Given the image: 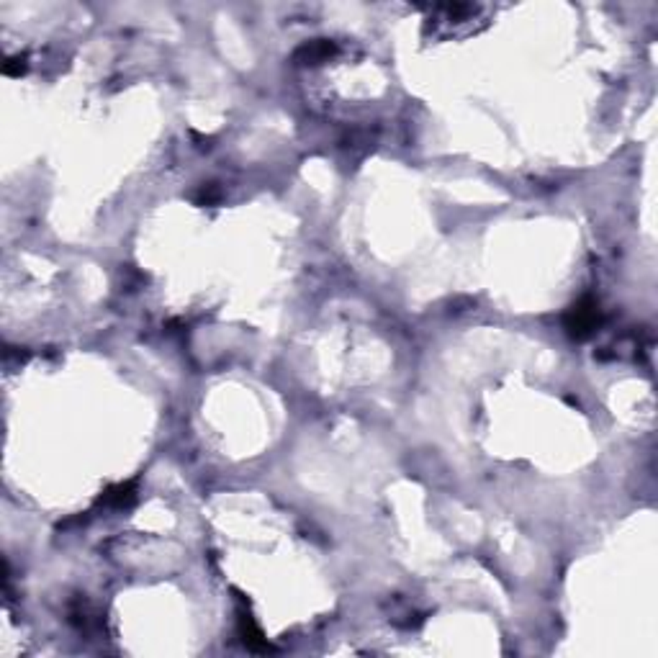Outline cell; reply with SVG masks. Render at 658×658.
I'll return each instance as SVG.
<instances>
[{"mask_svg": "<svg viewBox=\"0 0 658 658\" xmlns=\"http://www.w3.org/2000/svg\"><path fill=\"white\" fill-rule=\"evenodd\" d=\"M134 499V494H132V486L129 484H124V486H116V489H111L108 494L103 496V502L105 504H116V506H121V504H129Z\"/></svg>", "mask_w": 658, "mask_h": 658, "instance_id": "cell-2", "label": "cell"}, {"mask_svg": "<svg viewBox=\"0 0 658 658\" xmlns=\"http://www.w3.org/2000/svg\"><path fill=\"white\" fill-rule=\"evenodd\" d=\"M594 325H597V309H594L592 301L579 304L571 311V316H568V327H571L573 334H579V337H586V334L594 329Z\"/></svg>", "mask_w": 658, "mask_h": 658, "instance_id": "cell-1", "label": "cell"}]
</instances>
